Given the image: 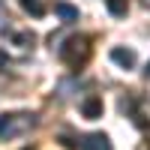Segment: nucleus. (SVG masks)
Returning <instances> with one entry per match:
<instances>
[{"label": "nucleus", "mask_w": 150, "mask_h": 150, "mask_svg": "<svg viewBox=\"0 0 150 150\" xmlns=\"http://www.w3.org/2000/svg\"><path fill=\"white\" fill-rule=\"evenodd\" d=\"M54 12H57L63 21H75V18H78V9L69 6V3H57V6H54Z\"/></svg>", "instance_id": "8"}, {"label": "nucleus", "mask_w": 150, "mask_h": 150, "mask_svg": "<svg viewBox=\"0 0 150 150\" xmlns=\"http://www.w3.org/2000/svg\"><path fill=\"white\" fill-rule=\"evenodd\" d=\"M111 60H114L120 69H132L135 66V51L132 48H111Z\"/></svg>", "instance_id": "5"}, {"label": "nucleus", "mask_w": 150, "mask_h": 150, "mask_svg": "<svg viewBox=\"0 0 150 150\" xmlns=\"http://www.w3.org/2000/svg\"><path fill=\"white\" fill-rule=\"evenodd\" d=\"M75 150H111V141L105 132H90V135H81Z\"/></svg>", "instance_id": "3"}, {"label": "nucleus", "mask_w": 150, "mask_h": 150, "mask_svg": "<svg viewBox=\"0 0 150 150\" xmlns=\"http://www.w3.org/2000/svg\"><path fill=\"white\" fill-rule=\"evenodd\" d=\"M33 39H36V36H33L30 30H21V33H12V42H15V45H21V48H27V45H33Z\"/></svg>", "instance_id": "9"}, {"label": "nucleus", "mask_w": 150, "mask_h": 150, "mask_svg": "<svg viewBox=\"0 0 150 150\" xmlns=\"http://www.w3.org/2000/svg\"><path fill=\"white\" fill-rule=\"evenodd\" d=\"M9 21V15H6V6H3V0H0V27Z\"/></svg>", "instance_id": "10"}, {"label": "nucleus", "mask_w": 150, "mask_h": 150, "mask_svg": "<svg viewBox=\"0 0 150 150\" xmlns=\"http://www.w3.org/2000/svg\"><path fill=\"white\" fill-rule=\"evenodd\" d=\"M144 75H147V78H150V60H147V69H144Z\"/></svg>", "instance_id": "11"}, {"label": "nucleus", "mask_w": 150, "mask_h": 150, "mask_svg": "<svg viewBox=\"0 0 150 150\" xmlns=\"http://www.w3.org/2000/svg\"><path fill=\"white\" fill-rule=\"evenodd\" d=\"M36 126V114L30 111H18V114H0V141L21 138Z\"/></svg>", "instance_id": "2"}, {"label": "nucleus", "mask_w": 150, "mask_h": 150, "mask_svg": "<svg viewBox=\"0 0 150 150\" xmlns=\"http://www.w3.org/2000/svg\"><path fill=\"white\" fill-rule=\"evenodd\" d=\"M81 114L87 120H99V117H102V99H99V96H87L81 102Z\"/></svg>", "instance_id": "4"}, {"label": "nucleus", "mask_w": 150, "mask_h": 150, "mask_svg": "<svg viewBox=\"0 0 150 150\" xmlns=\"http://www.w3.org/2000/svg\"><path fill=\"white\" fill-rule=\"evenodd\" d=\"M105 6H108V12L114 18H123L129 12V0H105Z\"/></svg>", "instance_id": "7"}, {"label": "nucleus", "mask_w": 150, "mask_h": 150, "mask_svg": "<svg viewBox=\"0 0 150 150\" xmlns=\"http://www.w3.org/2000/svg\"><path fill=\"white\" fill-rule=\"evenodd\" d=\"M21 3V9L27 12V15H33V18H42L45 12H48V3L45 0H18Z\"/></svg>", "instance_id": "6"}, {"label": "nucleus", "mask_w": 150, "mask_h": 150, "mask_svg": "<svg viewBox=\"0 0 150 150\" xmlns=\"http://www.w3.org/2000/svg\"><path fill=\"white\" fill-rule=\"evenodd\" d=\"M57 57L63 60L69 69H81L90 60V39L87 36H69V39L57 48Z\"/></svg>", "instance_id": "1"}]
</instances>
